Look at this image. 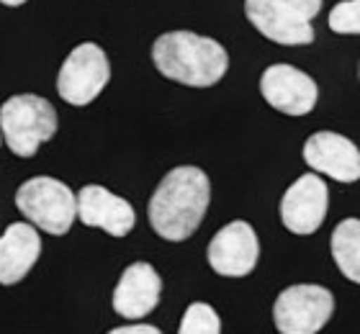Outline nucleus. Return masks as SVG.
Listing matches in <instances>:
<instances>
[{
  "instance_id": "9d476101",
  "label": "nucleus",
  "mask_w": 360,
  "mask_h": 334,
  "mask_svg": "<svg viewBox=\"0 0 360 334\" xmlns=\"http://www.w3.org/2000/svg\"><path fill=\"white\" fill-rule=\"evenodd\" d=\"M304 160L314 172H324V175H330L340 183L360 180V152L342 134H311L304 144Z\"/></svg>"
},
{
  "instance_id": "a211bd4d",
  "label": "nucleus",
  "mask_w": 360,
  "mask_h": 334,
  "mask_svg": "<svg viewBox=\"0 0 360 334\" xmlns=\"http://www.w3.org/2000/svg\"><path fill=\"white\" fill-rule=\"evenodd\" d=\"M283 6H288L291 11H296V13L301 15V18H307V21H311L319 11H322V0H281Z\"/></svg>"
},
{
  "instance_id": "20e7f679",
  "label": "nucleus",
  "mask_w": 360,
  "mask_h": 334,
  "mask_svg": "<svg viewBox=\"0 0 360 334\" xmlns=\"http://www.w3.org/2000/svg\"><path fill=\"white\" fill-rule=\"evenodd\" d=\"M15 206L34 226L46 234L62 237L72 229L77 219V198L62 180L54 178H31L26 180L18 193Z\"/></svg>"
},
{
  "instance_id": "f257e3e1",
  "label": "nucleus",
  "mask_w": 360,
  "mask_h": 334,
  "mask_svg": "<svg viewBox=\"0 0 360 334\" xmlns=\"http://www.w3.org/2000/svg\"><path fill=\"white\" fill-rule=\"evenodd\" d=\"M211 186L198 167H175L162 178L150 198V224L167 242H183L201 226L209 208Z\"/></svg>"
},
{
  "instance_id": "f8f14e48",
  "label": "nucleus",
  "mask_w": 360,
  "mask_h": 334,
  "mask_svg": "<svg viewBox=\"0 0 360 334\" xmlns=\"http://www.w3.org/2000/svg\"><path fill=\"white\" fill-rule=\"evenodd\" d=\"M77 198V216L85 226L103 229L111 237H127L134 229V208L129 206V200L113 195L103 186H85Z\"/></svg>"
},
{
  "instance_id": "423d86ee",
  "label": "nucleus",
  "mask_w": 360,
  "mask_h": 334,
  "mask_svg": "<svg viewBox=\"0 0 360 334\" xmlns=\"http://www.w3.org/2000/svg\"><path fill=\"white\" fill-rule=\"evenodd\" d=\"M335 311V296L322 285H291L276 298L273 319L281 334H316Z\"/></svg>"
},
{
  "instance_id": "6ab92c4d",
  "label": "nucleus",
  "mask_w": 360,
  "mask_h": 334,
  "mask_svg": "<svg viewBox=\"0 0 360 334\" xmlns=\"http://www.w3.org/2000/svg\"><path fill=\"white\" fill-rule=\"evenodd\" d=\"M108 334H162V332L158 327H152V324H131V327L111 329Z\"/></svg>"
},
{
  "instance_id": "7ed1b4c3",
  "label": "nucleus",
  "mask_w": 360,
  "mask_h": 334,
  "mask_svg": "<svg viewBox=\"0 0 360 334\" xmlns=\"http://www.w3.org/2000/svg\"><path fill=\"white\" fill-rule=\"evenodd\" d=\"M0 134L18 157H34L57 134V111L39 96H13L0 108Z\"/></svg>"
},
{
  "instance_id": "39448f33",
  "label": "nucleus",
  "mask_w": 360,
  "mask_h": 334,
  "mask_svg": "<svg viewBox=\"0 0 360 334\" xmlns=\"http://www.w3.org/2000/svg\"><path fill=\"white\" fill-rule=\"evenodd\" d=\"M111 80L108 57L98 44L75 46L57 75V93L70 105L93 103Z\"/></svg>"
},
{
  "instance_id": "ddd939ff",
  "label": "nucleus",
  "mask_w": 360,
  "mask_h": 334,
  "mask_svg": "<svg viewBox=\"0 0 360 334\" xmlns=\"http://www.w3.org/2000/svg\"><path fill=\"white\" fill-rule=\"evenodd\" d=\"M162 281L150 262H134L121 273V281L113 290V311L124 319H142L160 304Z\"/></svg>"
},
{
  "instance_id": "6e6552de",
  "label": "nucleus",
  "mask_w": 360,
  "mask_h": 334,
  "mask_svg": "<svg viewBox=\"0 0 360 334\" xmlns=\"http://www.w3.org/2000/svg\"><path fill=\"white\" fill-rule=\"evenodd\" d=\"M260 93L285 116H307L316 105V82L291 65H273L260 77Z\"/></svg>"
},
{
  "instance_id": "1a4fd4ad",
  "label": "nucleus",
  "mask_w": 360,
  "mask_h": 334,
  "mask_svg": "<svg viewBox=\"0 0 360 334\" xmlns=\"http://www.w3.org/2000/svg\"><path fill=\"white\" fill-rule=\"evenodd\" d=\"M327 203H330V193L324 180L316 178L314 172L301 175L281 200L283 226L293 234H314L327 216Z\"/></svg>"
},
{
  "instance_id": "dca6fc26",
  "label": "nucleus",
  "mask_w": 360,
  "mask_h": 334,
  "mask_svg": "<svg viewBox=\"0 0 360 334\" xmlns=\"http://www.w3.org/2000/svg\"><path fill=\"white\" fill-rule=\"evenodd\" d=\"M178 334H221L219 314L209 304H191L183 314Z\"/></svg>"
},
{
  "instance_id": "0eeeda50",
  "label": "nucleus",
  "mask_w": 360,
  "mask_h": 334,
  "mask_svg": "<svg viewBox=\"0 0 360 334\" xmlns=\"http://www.w3.org/2000/svg\"><path fill=\"white\" fill-rule=\"evenodd\" d=\"M260 257L257 234L248 221H232L209 242V265L226 278H242L255 270Z\"/></svg>"
},
{
  "instance_id": "f03ea898",
  "label": "nucleus",
  "mask_w": 360,
  "mask_h": 334,
  "mask_svg": "<svg viewBox=\"0 0 360 334\" xmlns=\"http://www.w3.org/2000/svg\"><path fill=\"white\" fill-rule=\"evenodd\" d=\"M152 62L160 72L191 88H211L226 75L229 57L219 41L193 31H170L155 41Z\"/></svg>"
},
{
  "instance_id": "9b49d317",
  "label": "nucleus",
  "mask_w": 360,
  "mask_h": 334,
  "mask_svg": "<svg viewBox=\"0 0 360 334\" xmlns=\"http://www.w3.org/2000/svg\"><path fill=\"white\" fill-rule=\"evenodd\" d=\"M245 13L265 39L283 46L314 41V29L307 18L283 6L281 0H245Z\"/></svg>"
},
{
  "instance_id": "4468645a",
  "label": "nucleus",
  "mask_w": 360,
  "mask_h": 334,
  "mask_svg": "<svg viewBox=\"0 0 360 334\" xmlns=\"http://www.w3.org/2000/svg\"><path fill=\"white\" fill-rule=\"evenodd\" d=\"M41 255V239H39L37 226L23 221L11 224L6 234L0 237V283L13 285L23 281L37 265Z\"/></svg>"
},
{
  "instance_id": "f3484780",
  "label": "nucleus",
  "mask_w": 360,
  "mask_h": 334,
  "mask_svg": "<svg viewBox=\"0 0 360 334\" xmlns=\"http://www.w3.org/2000/svg\"><path fill=\"white\" fill-rule=\"evenodd\" d=\"M330 29L335 34H360V0H342L332 8Z\"/></svg>"
},
{
  "instance_id": "aec40b11",
  "label": "nucleus",
  "mask_w": 360,
  "mask_h": 334,
  "mask_svg": "<svg viewBox=\"0 0 360 334\" xmlns=\"http://www.w3.org/2000/svg\"><path fill=\"white\" fill-rule=\"evenodd\" d=\"M0 3H3V6H11V8H15V6H23V3H26V0H0Z\"/></svg>"
},
{
  "instance_id": "2eb2a0df",
  "label": "nucleus",
  "mask_w": 360,
  "mask_h": 334,
  "mask_svg": "<svg viewBox=\"0 0 360 334\" xmlns=\"http://www.w3.org/2000/svg\"><path fill=\"white\" fill-rule=\"evenodd\" d=\"M332 257L347 281L360 285V219H345L332 231Z\"/></svg>"
}]
</instances>
